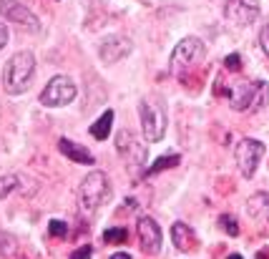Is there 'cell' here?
<instances>
[{
    "instance_id": "5bb4252c",
    "label": "cell",
    "mask_w": 269,
    "mask_h": 259,
    "mask_svg": "<svg viewBox=\"0 0 269 259\" xmlns=\"http://www.w3.org/2000/svg\"><path fill=\"white\" fill-rule=\"evenodd\" d=\"M232 98V109L234 111H249L252 109V98H254V83H239L229 93Z\"/></svg>"
},
{
    "instance_id": "4fadbf2b",
    "label": "cell",
    "mask_w": 269,
    "mask_h": 259,
    "mask_svg": "<svg viewBox=\"0 0 269 259\" xmlns=\"http://www.w3.org/2000/svg\"><path fill=\"white\" fill-rule=\"evenodd\" d=\"M246 211L254 222H269V194L257 191L249 202H246Z\"/></svg>"
},
{
    "instance_id": "7c38bea8",
    "label": "cell",
    "mask_w": 269,
    "mask_h": 259,
    "mask_svg": "<svg viewBox=\"0 0 269 259\" xmlns=\"http://www.w3.org/2000/svg\"><path fill=\"white\" fill-rule=\"evenodd\" d=\"M116 148H119L121 154H131L128 156V164H144V159H146V151L133 141V136L128 131H121L119 136H116Z\"/></svg>"
},
{
    "instance_id": "3957f363",
    "label": "cell",
    "mask_w": 269,
    "mask_h": 259,
    "mask_svg": "<svg viewBox=\"0 0 269 259\" xmlns=\"http://www.w3.org/2000/svg\"><path fill=\"white\" fill-rule=\"evenodd\" d=\"M139 116H141V128H144V136L146 141H161L164 134H166V109L161 101H153L146 98L139 103Z\"/></svg>"
},
{
    "instance_id": "44dd1931",
    "label": "cell",
    "mask_w": 269,
    "mask_h": 259,
    "mask_svg": "<svg viewBox=\"0 0 269 259\" xmlns=\"http://www.w3.org/2000/svg\"><path fill=\"white\" fill-rule=\"evenodd\" d=\"M219 224L224 227V231H227L229 236H237V234H239V224H237V219L229 217V214H221V217H219Z\"/></svg>"
},
{
    "instance_id": "7402d4cb",
    "label": "cell",
    "mask_w": 269,
    "mask_h": 259,
    "mask_svg": "<svg viewBox=\"0 0 269 259\" xmlns=\"http://www.w3.org/2000/svg\"><path fill=\"white\" fill-rule=\"evenodd\" d=\"M48 231H51V236H65L68 224H65V222H60V219H53V222L48 224Z\"/></svg>"
},
{
    "instance_id": "83f0119b",
    "label": "cell",
    "mask_w": 269,
    "mask_h": 259,
    "mask_svg": "<svg viewBox=\"0 0 269 259\" xmlns=\"http://www.w3.org/2000/svg\"><path fill=\"white\" fill-rule=\"evenodd\" d=\"M111 259H131V254H126V252H116Z\"/></svg>"
},
{
    "instance_id": "ac0fdd59",
    "label": "cell",
    "mask_w": 269,
    "mask_h": 259,
    "mask_svg": "<svg viewBox=\"0 0 269 259\" xmlns=\"http://www.w3.org/2000/svg\"><path fill=\"white\" fill-rule=\"evenodd\" d=\"M269 103V86L264 81H254V98H252V111H259Z\"/></svg>"
},
{
    "instance_id": "52a82bcc",
    "label": "cell",
    "mask_w": 269,
    "mask_h": 259,
    "mask_svg": "<svg viewBox=\"0 0 269 259\" xmlns=\"http://www.w3.org/2000/svg\"><path fill=\"white\" fill-rule=\"evenodd\" d=\"M0 15L5 20H13V23H18V26H23L28 30H38V26H40L35 13L23 0H0Z\"/></svg>"
},
{
    "instance_id": "484cf974",
    "label": "cell",
    "mask_w": 269,
    "mask_h": 259,
    "mask_svg": "<svg viewBox=\"0 0 269 259\" xmlns=\"http://www.w3.org/2000/svg\"><path fill=\"white\" fill-rule=\"evenodd\" d=\"M91 254H93V249H91L88 244H83L81 249H76V252L71 254V259H91Z\"/></svg>"
},
{
    "instance_id": "6da1fadb",
    "label": "cell",
    "mask_w": 269,
    "mask_h": 259,
    "mask_svg": "<svg viewBox=\"0 0 269 259\" xmlns=\"http://www.w3.org/2000/svg\"><path fill=\"white\" fill-rule=\"evenodd\" d=\"M33 73H35V56L30 51H20L10 58L3 68V88L10 93V96H18V93H26L33 81Z\"/></svg>"
},
{
    "instance_id": "ffe728a7",
    "label": "cell",
    "mask_w": 269,
    "mask_h": 259,
    "mask_svg": "<svg viewBox=\"0 0 269 259\" xmlns=\"http://www.w3.org/2000/svg\"><path fill=\"white\" fill-rule=\"evenodd\" d=\"M18 189V176L8 174V176H0V199H5L8 194H13Z\"/></svg>"
},
{
    "instance_id": "4316f807",
    "label": "cell",
    "mask_w": 269,
    "mask_h": 259,
    "mask_svg": "<svg viewBox=\"0 0 269 259\" xmlns=\"http://www.w3.org/2000/svg\"><path fill=\"white\" fill-rule=\"evenodd\" d=\"M5 43H8V28L0 23V51L5 48Z\"/></svg>"
},
{
    "instance_id": "e0dca14e",
    "label": "cell",
    "mask_w": 269,
    "mask_h": 259,
    "mask_svg": "<svg viewBox=\"0 0 269 259\" xmlns=\"http://www.w3.org/2000/svg\"><path fill=\"white\" fill-rule=\"evenodd\" d=\"M181 156L179 154H169V156H161V159H156L153 164L149 166V171H146V176H153V174L164 171V169H174V166H179Z\"/></svg>"
},
{
    "instance_id": "277c9868",
    "label": "cell",
    "mask_w": 269,
    "mask_h": 259,
    "mask_svg": "<svg viewBox=\"0 0 269 259\" xmlns=\"http://www.w3.org/2000/svg\"><path fill=\"white\" fill-rule=\"evenodd\" d=\"M76 98V83L68 76H56L48 81V86L40 93V103L48 109H58V106H68Z\"/></svg>"
},
{
    "instance_id": "603a6c76",
    "label": "cell",
    "mask_w": 269,
    "mask_h": 259,
    "mask_svg": "<svg viewBox=\"0 0 269 259\" xmlns=\"http://www.w3.org/2000/svg\"><path fill=\"white\" fill-rule=\"evenodd\" d=\"M15 249V242H13V236H8V234H0V254H10Z\"/></svg>"
},
{
    "instance_id": "2e32d148",
    "label": "cell",
    "mask_w": 269,
    "mask_h": 259,
    "mask_svg": "<svg viewBox=\"0 0 269 259\" xmlns=\"http://www.w3.org/2000/svg\"><path fill=\"white\" fill-rule=\"evenodd\" d=\"M111 123H114V111H106V114L101 116L93 126H91V136L93 139H98V141H103V139H108V134H111Z\"/></svg>"
},
{
    "instance_id": "7a4b0ae2",
    "label": "cell",
    "mask_w": 269,
    "mask_h": 259,
    "mask_svg": "<svg viewBox=\"0 0 269 259\" xmlns=\"http://www.w3.org/2000/svg\"><path fill=\"white\" fill-rule=\"evenodd\" d=\"M108 197H111V184H108V176L103 171H91L81 181L78 199H81V206L86 211H96L98 206L108 202Z\"/></svg>"
},
{
    "instance_id": "8fae6325",
    "label": "cell",
    "mask_w": 269,
    "mask_h": 259,
    "mask_svg": "<svg viewBox=\"0 0 269 259\" xmlns=\"http://www.w3.org/2000/svg\"><path fill=\"white\" fill-rule=\"evenodd\" d=\"M58 151L63 154V156H68L71 161H76V164H83V166L96 164V159H93V154H91L88 148L81 146V144H76V141H71V139H60Z\"/></svg>"
},
{
    "instance_id": "8992f818",
    "label": "cell",
    "mask_w": 269,
    "mask_h": 259,
    "mask_svg": "<svg viewBox=\"0 0 269 259\" xmlns=\"http://www.w3.org/2000/svg\"><path fill=\"white\" fill-rule=\"evenodd\" d=\"M234 156H237V166L244 179H252L262 156H264V144L257 141V139H241L237 148H234Z\"/></svg>"
},
{
    "instance_id": "d6986e66",
    "label": "cell",
    "mask_w": 269,
    "mask_h": 259,
    "mask_svg": "<svg viewBox=\"0 0 269 259\" xmlns=\"http://www.w3.org/2000/svg\"><path fill=\"white\" fill-rule=\"evenodd\" d=\"M126 236H128V231L123 227H114V229L103 231V242L106 244H121V242H126Z\"/></svg>"
},
{
    "instance_id": "f1b7e54d",
    "label": "cell",
    "mask_w": 269,
    "mask_h": 259,
    "mask_svg": "<svg viewBox=\"0 0 269 259\" xmlns=\"http://www.w3.org/2000/svg\"><path fill=\"white\" fill-rule=\"evenodd\" d=\"M227 259H241V254H229Z\"/></svg>"
},
{
    "instance_id": "cb8c5ba5",
    "label": "cell",
    "mask_w": 269,
    "mask_h": 259,
    "mask_svg": "<svg viewBox=\"0 0 269 259\" xmlns=\"http://www.w3.org/2000/svg\"><path fill=\"white\" fill-rule=\"evenodd\" d=\"M224 66H227L229 71H239L241 68V56L239 53H229V56L224 58Z\"/></svg>"
},
{
    "instance_id": "9c48e42d",
    "label": "cell",
    "mask_w": 269,
    "mask_h": 259,
    "mask_svg": "<svg viewBox=\"0 0 269 259\" xmlns=\"http://www.w3.org/2000/svg\"><path fill=\"white\" fill-rule=\"evenodd\" d=\"M161 227L159 222H153L151 217H141L139 219V244L144 254H159L161 252Z\"/></svg>"
},
{
    "instance_id": "9a60e30c",
    "label": "cell",
    "mask_w": 269,
    "mask_h": 259,
    "mask_svg": "<svg viewBox=\"0 0 269 259\" xmlns=\"http://www.w3.org/2000/svg\"><path fill=\"white\" fill-rule=\"evenodd\" d=\"M171 239H174L176 249H181V252L194 249V242H196V236H194L191 227H189V224H184V222H176V224L171 227Z\"/></svg>"
},
{
    "instance_id": "5b68a950",
    "label": "cell",
    "mask_w": 269,
    "mask_h": 259,
    "mask_svg": "<svg viewBox=\"0 0 269 259\" xmlns=\"http://www.w3.org/2000/svg\"><path fill=\"white\" fill-rule=\"evenodd\" d=\"M204 53L207 51H204V43L199 38H184L174 48V53H171V71L181 73L186 68H194L196 63L204 60Z\"/></svg>"
},
{
    "instance_id": "ba28073f",
    "label": "cell",
    "mask_w": 269,
    "mask_h": 259,
    "mask_svg": "<svg viewBox=\"0 0 269 259\" xmlns=\"http://www.w3.org/2000/svg\"><path fill=\"white\" fill-rule=\"evenodd\" d=\"M224 15L234 26H249L259 18V3L257 0H227Z\"/></svg>"
},
{
    "instance_id": "d4e9b609",
    "label": "cell",
    "mask_w": 269,
    "mask_h": 259,
    "mask_svg": "<svg viewBox=\"0 0 269 259\" xmlns=\"http://www.w3.org/2000/svg\"><path fill=\"white\" fill-rule=\"evenodd\" d=\"M259 43H262V51H264L269 58V23L262 28V33H259Z\"/></svg>"
},
{
    "instance_id": "30bf717a",
    "label": "cell",
    "mask_w": 269,
    "mask_h": 259,
    "mask_svg": "<svg viewBox=\"0 0 269 259\" xmlns=\"http://www.w3.org/2000/svg\"><path fill=\"white\" fill-rule=\"evenodd\" d=\"M131 53V43L126 38H119V35H108L101 40V48H98V56L103 63H116L121 58H126Z\"/></svg>"
}]
</instances>
